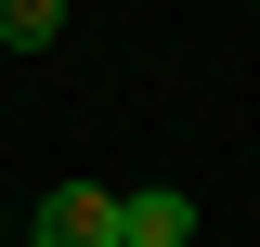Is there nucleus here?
<instances>
[{
  "instance_id": "1",
  "label": "nucleus",
  "mask_w": 260,
  "mask_h": 247,
  "mask_svg": "<svg viewBox=\"0 0 260 247\" xmlns=\"http://www.w3.org/2000/svg\"><path fill=\"white\" fill-rule=\"evenodd\" d=\"M26 247H117V195H91V182H52L26 208Z\"/></svg>"
},
{
  "instance_id": "2",
  "label": "nucleus",
  "mask_w": 260,
  "mask_h": 247,
  "mask_svg": "<svg viewBox=\"0 0 260 247\" xmlns=\"http://www.w3.org/2000/svg\"><path fill=\"white\" fill-rule=\"evenodd\" d=\"M117 247H195V195H182V182L117 195Z\"/></svg>"
},
{
  "instance_id": "3",
  "label": "nucleus",
  "mask_w": 260,
  "mask_h": 247,
  "mask_svg": "<svg viewBox=\"0 0 260 247\" xmlns=\"http://www.w3.org/2000/svg\"><path fill=\"white\" fill-rule=\"evenodd\" d=\"M0 39H13V52H52L65 39V0H0Z\"/></svg>"
}]
</instances>
